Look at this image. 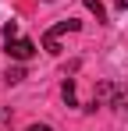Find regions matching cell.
<instances>
[{"instance_id":"obj_10","label":"cell","mask_w":128,"mask_h":131,"mask_svg":"<svg viewBox=\"0 0 128 131\" xmlns=\"http://www.w3.org/2000/svg\"><path fill=\"white\" fill-rule=\"evenodd\" d=\"M121 110H128V103H125V106H121Z\"/></svg>"},{"instance_id":"obj_3","label":"cell","mask_w":128,"mask_h":131,"mask_svg":"<svg viewBox=\"0 0 128 131\" xmlns=\"http://www.w3.org/2000/svg\"><path fill=\"white\" fill-rule=\"evenodd\" d=\"M64 103H68V106H78V92H75V78H64Z\"/></svg>"},{"instance_id":"obj_4","label":"cell","mask_w":128,"mask_h":131,"mask_svg":"<svg viewBox=\"0 0 128 131\" xmlns=\"http://www.w3.org/2000/svg\"><path fill=\"white\" fill-rule=\"evenodd\" d=\"M21 78H25V67H7V74H4V82H7V85H18Z\"/></svg>"},{"instance_id":"obj_6","label":"cell","mask_w":128,"mask_h":131,"mask_svg":"<svg viewBox=\"0 0 128 131\" xmlns=\"http://www.w3.org/2000/svg\"><path fill=\"white\" fill-rule=\"evenodd\" d=\"M4 39H7V43H11V39H18V25H14V21L4 25Z\"/></svg>"},{"instance_id":"obj_1","label":"cell","mask_w":128,"mask_h":131,"mask_svg":"<svg viewBox=\"0 0 128 131\" xmlns=\"http://www.w3.org/2000/svg\"><path fill=\"white\" fill-rule=\"evenodd\" d=\"M78 28H82V21H75V18H64L61 25H53V28H50V32L43 36V46H46L50 53H61V46H57V39H61L64 32H78Z\"/></svg>"},{"instance_id":"obj_2","label":"cell","mask_w":128,"mask_h":131,"mask_svg":"<svg viewBox=\"0 0 128 131\" xmlns=\"http://www.w3.org/2000/svg\"><path fill=\"white\" fill-rule=\"evenodd\" d=\"M7 53H11V57H14V60H29V57H32V53H36V43H32V39H11V43H7Z\"/></svg>"},{"instance_id":"obj_8","label":"cell","mask_w":128,"mask_h":131,"mask_svg":"<svg viewBox=\"0 0 128 131\" xmlns=\"http://www.w3.org/2000/svg\"><path fill=\"white\" fill-rule=\"evenodd\" d=\"M25 131H53V128H50V124H29Z\"/></svg>"},{"instance_id":"obj_5","label":"cell","mask_w":128,"mask_h":131,"mask_svg":"<svg viewBox=\"0 0 128 131\" xmlns=\"http://www.w3.org/2000/svg\"><path fill=\"white\" fill-rule=\"evenodd\" d=\"M82 4L96 14V21H107V11H103V4H100V0H82Z\"/></svg>"},{"instance_id":"obj_9","label":"cell","mask_w":128,"mask_h":131,"mask_svg":"<svg viewBox=\"0 0 128 131\" xmlns=\"http://www.w3.org/2000/svg\"><path fill=\"white\" fill-rule=\"evenodd\" d=\"M114 4H117V7H121V11H125V7H128V0H114Z\"/></svg>"},{"instance_id":"obj_7","label":"cell","mask_w":128,"mask_h":131,"mask_svg":"<svg viewBox=\"0 0 128 131\" xmlns=\"http://www.w3.org/2000/svg\"><path fill=\"white\" fill-rule=\"evenodd\" d=\"M0 124H11V110L7 106H0Z\"/></svg>"}]
</instances>
